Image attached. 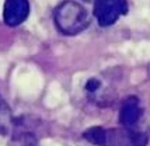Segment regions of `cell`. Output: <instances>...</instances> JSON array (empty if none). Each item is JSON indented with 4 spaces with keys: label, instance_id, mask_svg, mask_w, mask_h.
Wrapping results in <instances>:
<instances>
[{
    "label": "cell",
    "instance_id": "6da1fadb",
    "mask_svg": "<svg viewBox=\"0 0 150 146\" xmlns=\"http://www.w3.org/2000/svg\"><path fill=\"white\" fill-rule=\"evenodd\" d=\"M86 139L98 146H144L147 135L132 128H114L105 129L103 126H93L83 133Z\"/></svg>",
    "mask_w": 150,
    "mask_h": 146
},
{
    "label": "cell",
    "instance_id": "7a4b0ae2",
    "mask_svg": "<svg viewBox=\"0 0 150 146\" xmlns=\"http://www.w3.org/2000/svg\"><path fill=\"white\" fill-rule=\"evenodd\" d=\"M53 20L58 30L65 35H76L84 31L90 24L87 10L73 0H65L56 7Z\"/></svg>",
    "mask_w": 150,
    "mask_h": 146
},
{
    "label": "cell",
    "instance_id": "3957f363",
    "mask_svg": "<svg viewBox=\"0 0 150 146\" xmlns=\"http://www.w3.org/2000/svg\"><path fill=\"white\" fill-rule=\"evenodd\" d=\"M128 13L126 0H97L94 4V16L101 27L115 24L121 16Z\"/></svg>",
    "mask_w": 150,
    "mask_h": 146
},
{
    "label": "cell",
    "instance_id": "277c9868",
    "mask_svg": "<svg viewBox=\"0 0 150 146\" xmlns=\"http://www.w3.org/2000/svg\"><path fill=\"white\" fill-rule=\"evenodd\" d=\"M30 14L28 0H6L3 9V20L8 27H17L27 20Z\"/></svg>",
    "mask_w": 150,
    "mask_h": 146
},
{
    "label": "cell",
    "instance_id": "5b68a950",
    "mask_svg": "<svg viewBox=\"0 0 150 146\" xmlns=\"http://www.w3.org/2000/svg\"><path fill=\"white\" fill-rule=\"evenodd\" d=\"M142 117V108L139 100L135 96H131L124 101L119 111V122L125 128H133Z\"/></svg>",
    "mask_w": 150,
    "mask_h": 146
},
{
    "label": "cell",
    "instance_id": "8992f818",
    "mask_svg": "<svg viewBox=\"0 0 150 146\" xmlns=\"http://www.w3.org/2000/svg\"><path fill=\"white\" fill-rule=\"evenodd\" d=\"M8 122H10V110L6 101L0 97V129H4Z\"/></svg>",
    "mask_w": 150,
    "mask_h": 146
},
{
    "label": "cell",
    "instance_id": "52a82bcc",
    "mask_svg": "<svg viewBox=\"0 0 150 146\" xmlns=\"http://www.w3.org/2000/svg\"><path fill=\"white\" fill-rule=\"evenodd\" d=\"M98 87H100V82L97 79H90L87 83H86V89L88 91H96Z\"/></svg>",
    "mask_w": 150,
    "mask_h": 146
},
{
    "label": "cell",
    "instance_id": "ba28073f",
    "mask_svg": "<svg viewBox=\"0 0 150 146\" xmlns=\"http://www.w3.org/2000/svg\"><path fill=\"white\" fill-rule=\"evenodd\" d=\"M84 1H93V0H84Z\"/></svg>",
    "mask_w": 150,
    "mask_h": 146
}]
</instances>
